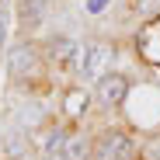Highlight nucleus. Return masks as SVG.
I'll use <instances>...</instances> for the list:
<instances>
[{"label": "nucleus", "instance_id": "nucleus-2", "mask_svg": "<svg viewBox=\"0 0 160 160\" xmlns=\"http://www.w3.org/2000/svg\"><path fill=\"white\" fill-rule=\"evenodd\" d=\"M94 160H132V143L125 132H104L94 146Z\"/></svg>", "mask_w": 160, "mask_h": 160}, {"label": "nucleus", "instance_id": "nucleus-9", "mask_svg": "<svg viewBox=\"0 0 160 160\" xmlns=\"http://www.w3.org/2000/svg\"><path fill=\"white\" fill-rule=\"evenodd\" d=\"M66 139H70V136H63L59 129L49 132V136H45V157H59V153L66 150Z\"/></svg>", "mask_w": 160, "mask_h": 160}, {"label": "nucleus", "instance_id": "nucleus-3", "mask_svg": "<svg viewBox=\"0 0 160 160\" xmlns=\"http://www.w3.org/2000/svg\"><path fill=\"white\" fill-rule=\"evenodd\" d=\"M129 94V80L122 73H104L98 80V101L108 104V108H115V104H122V98Z\"/></svg>", "mask_w": 160, "mask_h": 160}, {"label": "nucleus", "instance_id": "nucleus-10", "mask_svg": "<svg viewBox=\"0 0 160 160\" xmlns=\"http://www.w3.org/2000/svg\"><path fill=\"white\" fill-rule=\"evenodd\" d=\"M136 11L139 14H153V11H160V0H136Z\"/></svg>", "mask_w": 160, "mask_h": 160}, {"label": "nucleus", "instance_id": "nucleus-12", "mask_svg": "<svg viewBox=\"0 0 160 160\" xmlns=\"http://www.w3.org/2000/svg\"><path fill=\"white\" fill-rule=\"evenodd\" d=\"M104 7V0H91V11H101Z\"/></svg>", "mask_w": 160, "mask_h": 160}, {"label": "nucleus", "instance_id": "nucleus-4", "mask_svg": "<svg viewBox=\"0 0 160 160\" xmlns=\"http://www.w3.org/2000/svg\"><path fill=\"white\" fill-rule=\"evenodd\" d=\"M7 70H11L14 80H24V77L35 70V49H32L28 42L14 45V49H11V56H7Z\"/></svg>", "mask_w": 160, "mask_h": 160}, {"label": "nucleus", "instance_id": "nucleus-5", "mask_svg": "<svg viewBox=\"0 0 160 160\" xmlns=\"http://www.w3.org/2000/svg\"><path fill=\"white\" fill-rule=\"evenodd\" d=\"M45 14H49V0H21V7H18V18L28 28H38L45 21Z\"/></svg>", "mask_w": 160, "mask_h": 160}, {"label": "nucleus", "instance_id": "nucleus-11", "mask_svg": "<svg viewBox=\"0 0 160 160\" xmlns=\"http://www.w3.org/2000/svg\"><path fill=\"white\" fill-rule=\"evenodd\" d=\"M0 42H7V11H0Z\"/></svg>", "mask_w": 160, "mask_h": 160}, {"label": "nucleus", "instance_id": "nucleus-6", "mask_svg": "<svg viewBox=\"0 0 160 160\" xmlns=\"http://www.w3.org/2000/svg\"><path fill=\"white\" fill-rule=\"evenodd\" d=\"M49 56L52 59H59V63H66L70 56H77V52H80V45L73 42V38H66V35H56V38H49Z\"/></svg>", "mask_w": 160, "mask_h": 160}, {"label": "nucleus", "instance_id": "nucleus-13", "mask_svg": "<svg viewBox=\"0 0 160 160\" xmlns=\"http://www.w3.org/2000/svg\"><path fill=\"white\" fill-rule=\"evenodd\" d=\"M49 160H66V157H49Z\"/></svg>", "mask_w": 160, "mask_h": 160}, {"label": "nucleus", "instance_id": "nucleus-8", "mask_svg": "<svg viewBox=\"0 0 160 160\" xmlns=\"http://www.w3.org/2000/svg\"><path fill=\"white\" fill-rule=\"evenodd\" d=\"M63 108H66L70 115H84V112H87V91H84V87H73V91H66V98H63Z\"/></svg>", "mask_w": 160, "mask_h": 160}, {"label": "nucleus", "instance_id": "nucleus-7", "mask_svg": "<svg viewBox=\"0 0 160 160\" xmlns=\"http://www.w3.org/2000/svg\"><path fill=\"white\" fill-rule=\"evenodd\" d=\"M63 157H66V160H91V143H87L84 136H70Z\"/></svg>", "mask_w": 160, "mask_h": 160}, {"label": "nucleus", "instance_id": "nucleus-1", "mask_svg": "<svg viewBox=\"0 0 160 160\" xmlns=\"http://www.w3.org/2000/svg\"><path fill=\"white\" fill-rule=\"evenodd\" d=\"M108 59H112V49L108 45H101V42L80 45V52H77V73H80V80H101Z\"/></svg>", "mask_w": 160, "mask_h": 160}]
</instances>
